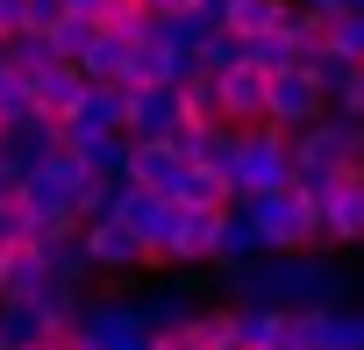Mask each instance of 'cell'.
Returning <instances> with one entry per match:
<instances>
[{
  "label": "cell",
  "instance_id": "cell-32",
  "mask_svg": "<svg viewBox=\"0 0 364 350\" xmlns=\"http://www.w3.org/2000/svg\"><path fill=\"white\" fill-rule=\"evenodd\" d=\"M36 236V222H29V208L8 193V201H0V250H8V243H29Z\"/></svg>",
  "mask_w": 364,
  "mask_h": 350
},
{
  "label": "cell",
  "instance_id": "cell-3",
  "mask_svg": "<svg viewBox=\"0 0 364 350\" xmlns=\"http://www.w3.org/2000/svg\"><path fill=\"white\" fill-rule=\"evenodd\" d=\"M279 186H293V150H286V129H272V122L236 129L229 193H236V201H257V193H279Z\"/></svg>",
  "mask_w": 364,
  "mask_h": 350
},
{
  "label": "cell",
  "instance_id": "cell-30",
  "mask_svg": "<svg viewBox=\"0 0 364 350\" xmlns=\"http://www.w3.org/2000/svg\"><path fill=\"white\" fill-rule=\"evenodd\" d=\"M22 115H36V107H29V79H22L15 65H0V129L22 122Z\"/></svg>",
  "mask_w": 364,
  "mask_h": 350
},
{
  "label": "cell",
  "instance_id": "cell-34",
  "mask_svg": "<svg viewBox=\"0 0 364 350\" xmlns=\"http://www.w3.org/2000/svg\"><path fill=\"white\" fill-rule=\"evenodd\" d=\"M15 179H22V164H15V157H0V201L15 193Z\"/></svg>",
  "mask_w": 364,
  "mask_h": 350
},
{
  "label": "cell",
  "instance_id": "cell-26",
  "mask_svg": "<svg viewBox=\"0 0 364 350\" xmlns=\"http://www.w3.org/2000/svg\"><path fill=\"white\" fill-rule=\"evenodd\" d=\"M208 36H215V22H200V15H157V43L186 51V58H193V51H200Z\"/></svg>",
  "mask_w": 364,
  "mask_h": 350
},
{
  "label": "cell",
  "instance_id": "cell-8",
  "mask_svg": "<svg viewBox=\"0 0 364 350\" xmlns=\"http://www.w3.org/2000/svg\"><path fill=\"white\" fill-rule=\"evenodd\" d=\"M321 215V243H364V171H343L314 193Z\"/></svg>",
  "mask_w": 364,
  "mask_h": 350
},
{
  "label": "cell",
  "instance_id": "cell-5",
  "mask_svg": "<svg viewBox=\"0 0 364 350\" xmlns=\"http://www.w3.org/2000/svg\"><path fill=\"white\" fill-rule=\"evenodd\" d=\"M107 222H122V229L143 243V265H164V243H171V229H178V208H171L164 193H143V186L114 179V208H107Z\"/></svg>",
  "mask_w": 364,
  "mask_h": 350
},
{
  "label": "cell",
  "instance_id": "cell-35",
  "mask_svg": "<svg viewBox=\"0 0 364 350\" xmlns=\"http://www.w3.org/2000/svg\"><path fill=\"white\" fill-rule=\"evenodd\" d=\"M43 350H86V343H79V329H65V336H43Z\"/></svg>",
  "mask_w": 364,
  "mask_h": 350
},
{
  "label": "cell",
  "instance_id": "cell-7",
  "mask_svg": "<svg viewBox=\"0 0 364 350\" xmlns=\"http://www.w3.org/2000/svg\"><path fill=\"white\" fill-rule=\"evenodd\" d=\"M321 107H328V100H321V86H314L300 65H286V72H272V79H264V122H272V129H286V136H293V129H307Z\"/></svg>",
  "mask_w": 364,
  "mask_h": 350
},
{
  "label": "cell",
  "instance_id": "cell-15",
  "mask_svg": "<svg viewBox=\"0 0 364 350\" xmlns=\"http://www.w3.org/2000/svg\"><path fill=\"white\" fill-rule=\"evenodd\" d=\"M43 279H50V272H43V243H36V236L0 250V300H29Z\"/></svg>",
  "mask_w": 364,
  "mask_h": 350
},
{
  "label": "cell",
  "instance_id": "cell-11",
  "mask_svg": "<svg viewBox=\"0 0 364 350\" xmlns=\"http://www.w3.org/2000/svg\"><path fill=\"white\" fill-rule=\"evenodd\" d=\"M58 150H65V122H50V115H22V122L0 129V157H15L22 171L43 164V157H58Z\"/></svg>",
  "mask_w": 364,
  "mask_h": 350
},
{
  "label": "cell",
  "instance_id": "cell-20",
  "mask_svg": "<svg viewBox=\"0 0 364 350\" xmlns=\"http://www.w3.org/2000/svg\"><path fill=\"white\" fill-rule=\"evenodd\" d=\"M65 129H122V86L86 79V93H79V107L65 115Z\"/></svg>",
  "mask_w": 364,
  "mask_h": 350
},
{
  "label": "cell",
  "instance_id": "cell-13",
  "mask_svg": "<svg viewBox=\"0 0 364 350\" xmlns=\"http://www.w3.org/2000/svg\"><path fill=\"white\" fill-rule=\"evenodd\" d=\"M178 171H186V157H178L171 143H129V164H122V179H129V186H143V193H164V201H171Z\"/></svg>",
  "mask_w": 364,
  "mask_h": 350
},
{
  "label": "cell",
  "instance_id": "cell-10",
  "mask_svg": "<svg viewBox=\"0 0 364 350\" xmlns=\"http://www.w3.org/2000/svg\"><path fill=\"white\" fill-rule=\"evenodd\" d=\"M215 115L222 122H236V129H250V122H264V72L257 65H222L215 72Z\"/></svg>",
  "mask_w": 364,
  "mask_h": 350
},
{
  "label": "cell",
  "instance_id": "cell-12",
  "mask_svg": "<svg viewBox=\"0 0 364 350\" xmlns=\"http://www.w3.org/2000/svg\"><path fill=\"white\" fill-rule=\"evenodd\" d=\"M215 229H222V208H178L164 265H215Z\"/></svg>",
  "mask_w": 364,
  "mask_h": 350
},
{
  "label": "cell",
  "instance_id": "cell-24",
  "mask_svg": "<svg viewBox=\"0 0 364 350\" xmlns=\"http://www.w3.org/2000/svg\"><path fill=\"white\" fill-rule=\"evenodd\" d=\"M286 8H293V0H222V29L250 43V36H257V29H272Z\"/></svg>",
  "mask_w": 364,
  "mask_h": 350
},
{
  "label": "cell",
  "instance_id": "cell-6",
  "mask_svg": "<svg viewBox=\"0 0 364 350\" xmlns=\"http://www.w3.org/2000/svg\"><path fill=\"white\" fill-rule=\"evenodd\" d=\"M79 343L86 350H150V329L129 293H86L79 307Z\"/></svg>",
  "mask_w": 364,
  "mask_h": 350
},
{
  "label": "cell",
  "instance_id": "cell-21",
  "mask_svg": "<svg viewBox=\"0 0 364 350\" xmlns=\"http://www.w3.org/2000/svg\"><path fill=\"white\" fill-rule=\"evenodd\" d=\"M122 58H129V43H122L114 29H93V43H86L72 65H79V79H100V86H114V79H122Z\"/></svg>",
  "mask_w": 364,
  "mask_h": 350
},
{
  "label": "cell",
  "instance_id": "cell-19",
  "mask_svg": "<svg viewBox=\"0 0 364 350\" xmlns=\"http://www.w3.org/2000/svg\"><path fill=\"white\" fill-rule=\"evenodd\" d=\"M236 193H229V171H200V164H186L178 171V186H171V208H229Z\"/></svg>",
  "mask_w": 364,
  "mask_h": 350
},
{
  "label": "cell",
  "instance_id": "cell-18",
  "mask_svg": "<svg viewBox=\"0 0 364 350\" xmlns=\"http://www.w3.org/2000/svg\"><path fill=\"white\" fill-rule=\"evenodd\" d=\"M250 258H264V243H257L250 215L229 201V208H222V229H215V265H250Z\"/></svg>",
  "mask_w": 364,
  "mask_h": 350
},
{
  "label": "cell",
  "instance_id": "cell-17",
  "mask_svg": "<svg viewBox=\"0 0 364 350\" xmlns=\"http://www.w3.org/2000/svg\"><path fill=\"white\" fill-rule=\"evenodd\" d=\"M129 300H136V314H143L150 336H157V329H186V314H193L186 279H171V286H157V293H129Z\"/></svg>",
  "mask_w": 364,
  "mask_h": 350
},
{
  "label": "cell",
  "instance_id": "cell-23",
  "mask_svg": "<svg viewBox=\"0 0 364 350\" xmlns=\"http://www.w3.org/2000/svg\"><path fill=\"white\" fill-rule=\"evenodd\" d=\"M186 343L193 350H236V307H193L186 314Z\"/></svg>",
  "mask_w": 364,
  "mask_h": 350
},
{
  "label": "cell",
  "instance_id": "cell-36",
  "mask_svg": "<svg viewBox=\"0 0 364 350\" xmlns=\"http://www.w3.org/2000/svg\"><path fill=\"white\" fill-rule=\"evenodd\" d=\"M143 8H157V15H193V0H143Z\"/></svg>",
  "mask_w": 364,
  "mask_h": 350
},
{
  "label": "cell",
  "instance_id": "cell-28",
  "mask_svg": "<svg viewBox=\"0 0 364 350\" xmlns=\"http://www.w3.org/2000/svg\"><path fill=\"white\" fill-rule=\"evenodd\" d=\"M321 51H328V58H350V65H364V15H336V22L321 29Z\"/></svg>",
  "mask_w": 364,
  "mask_h": 350
},
{
  "label": "cell",
  "instance_id": "cell-4",
  "mask_svg": "<svg viewBox=\"0 0 364 350\" xmlns=\"http://www.w3.org/2000/svg\"><path fill=\"white\" fill-rule=\"evenodd\" d=\"M257 229L264 250H321V215H314V193L300 186H279V193H257V201H236Z\"/></svg>",
  "mask_w": 364,
  "mask_h": 350
},
{
  "label": "cell",
  "instance_id": "cell-27",
  "mask_svg": "<svg viewBox=\"0 0 364 350\" xmlns=\"http://www.w3.org/2000/svg\"><path fill=\"white\" fill-rule=\"evenodd\" d=\"M8 65L29 79V72H43V65H65V58H50V43H43V29H15L8 36Z\"/></svg>",
  "mask_w": 364,
  "mask_h": 350
},
{
  "label": "cell",
  "instance_id": "cell-39",
  "mask_svg": "<svg viewBox=\"0 0 364 350\" xmlns=\"http://www.w3.org/2000/svg\"><path fill=\"white\" fill-rule=\"evenodd\" d=\"M0 65H8V36H0Z\"/></svg>",
  "mask_w": 364,
  "mask_h": 350
},
{
  "label": "cell",
  "instance_id": "cell-37",
  "mask_svg": "<svg viewBox=\"0 0 364 350\" xmlns=\"http://www.w3.org/2000/svg\"><path fill=\"white\" fill-rule=\"evenodd\" d=\"M343 15H364V0H343Z\"/></svg>",
  "mask_w": 364,
  "mask_h": 350
},
{
  "label": "cell",
  "instance_id": "cell-1",
  "mask_svg": "<svg viewBox=\"0 0 364 350\" xmlns=\"http://www.w3.org/2000/svg\"><path fill=\"white\" fill-rule=\"evenodd\" d=\"M236 286V307H350V272L328 265L321 250H264L250 265H222Z\"/></svg>",
  "mask_w": 364,
  "mask_h": 350
},
{
  "label": "cell",
  "instance_id": "cell-31",
  "mask_svg": "<svg viewBox=\"0 0 364 350\" xmlns=\"http://www.w3.org/2000/svg\"><path fill=\"white\" fill-rule=\"evenodd\" d=\"M129 8H136V0H65V15H86L93 29H114Z\"/></svg>",
  "mask_w": 364,
  "mask_h": 350
},
{
  "label": "cell",
  "instance_id": "cell-25",
  "mask_svg": "<svg viewBox=\"0 0 364 350\" xmlns=\"http://www.w3.org/2000/svg\"><path fill=\"white\" fill-rule=\"evenodd\" d=\"M8 343H43L36 300H0V350H8Z\"/></svg>",
  "mask_w": 364,
  "mask_h": 350
},
{
  "label": "cell",
  "instance_id": "cell-14",
  "mask_svg": "<svg viewBox=\"0 0 364 350\" xmlns=\"http://www.w3.org/2000/svg\"><path fill=\"white\" fill-rule=\"evenodd\" d=\"M79 93H86L79 65H43V72H29V107L50 115V122H65V115L79 107Z\"/></svg>",
  "mask_w": 364,
  "mask_h": 350
},
{
  "label": "cell",
  "instance_id": "cell-22",
  "mask_svg": "<svg viewBox=\"0 0 364 350\" xmlns=\"http://www.w3.org/2000/svg\"><path fill=\"white\" fill-rule=\"evenodd\" d=\"M279 329H286V307H250V300L236 307V350H279Z\"/></svg>",
  "mask_w": 364,
  "mask_h": 350
},
{
  "label": "cell",
  "instance_id": "cell-2",
  "mask_svg": "<svg viewBox=\"0 0 364 350\" xmlns=\"http://www.w3.org/2000/svg\"><path fill=\"white\" fill-rule=\"evenodd\" d=\"M286 150H293V186L300 193H321L328 179H343V171H364V122L321 107L307 129L286 136Z\"/></svg>",
  "mask_w": 364,
  "mask_h": 350
},
{
  "label": "cell",
  "instance_id": "cell-38",
  "mask_svg": "<svg viewBox=\"0 0 364 350\" xmlns=\"http://www.w3.org/2000/svg\"><path fill=\"white\" fill-rule=\"evenodd\" d=\"M8 350H43V343H8Z\"/></svg>",
  "mask_w": 364,
  "mask_h": 350
},
{
  "label": "cell",
  "instance_id": "cell-16",
  "mask_svg": "<svg viewBox=\"0 0 364 350\" xmlns=\"http://www.w3.org/2000/svg\"><path fill=\"white\" fill-rule=\"evenodd\" d=\"M36 314H43V336H65V329H79V307H86V286H72V279H43L36 293Z\"/></svg>",
  "mask_w": 364,
  "mask_h": 350
},
{
  "label": "cell",
  "instance_id": "cell-33",
  "mask_svg": "<svg viewBox=\"0 0 364 350\" xmlns=\"http://www.w3.org/2000/svg\"><path fill=\"white\" fill-rule=\"evenodd\" d=\"M328 107H336V115H350V122H364V65H357V72L328 93Z\"/></svg>",
  "mask_w": 364,
  "mask_h": 350
},
{
  "label": "cell",
  "instance_id": "cell-29",
  "mask_svg": "<svg viewBox=\"0 0 364 350\" xmlns=\"http://www.w3.org/2000/svg\"><path fill=\"white\" fill-rule=\"evenodd\" d=\"M43 43H50V58H65V65H72V58L93 43V22H86V15H65V22H50V29H43Z\"/></svg>",
  "mask_w": 364,
  "mask_h": 350
},
{
  "label": "cell",
  "instance_id": "cell-9",
  "mask_svg": "<svg viewBox=\"0 0 364 350\" xmlns=\"http://www.w3.org/2000/svg\"><path fill=\"white\" fill-rule=\"evenodd\" d=\"M79 258H86V272H100V279H122V272H136L143 265V243L122 229V222H79Z\"/></svg>",
  "mask_w": 364,
  "mask_h": 350
}]
</instances>
